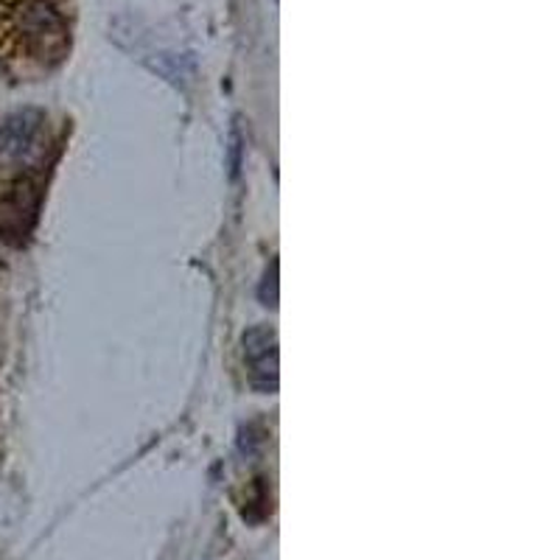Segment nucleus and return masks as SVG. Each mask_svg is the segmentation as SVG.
Listing matches in <instances>:
<instances>
[{
  "mask_svg": "<svg viewBox=\"0 0 560 560\" xmlns=\"http://www.w3.org/2000/svg\"><path fill=\"white\" fill-rule=\"evenodd\" d=\"M244 358L255 390H278V337L272 328H249L244 333Z\"/></svg>",
  "mask_w": 560,
  "mask_h": 560,
  "instance_id": "nucleus-2",
  "label": "nucleus"
},
{
  "mask_svg": "<svg viewBox=\"0 0 560 560\" xmlns=\"http://www.w3.org/2000/svg\"><path fill=\"white\" fill-rule=\"evenodd\" d=\"M39 112L26 110V112H17L7 121V124L0 126V160L3 163H14L20 157L26 155L32 149L34 137H37L39 130Z\"/></svg>",
  "mask_w": 560,
  "mask_h": 560,
  "instance_id": "nucleus-3",
  "label": "nucleus"
},
{
  "mask_svg": "<svg viewBox=\"0 0 560 560\" xmlns=\"http://www.w3.org/2000/svg\"><path fill=\"white\" fill-rule=\"evenodd\" d=\"M261 300L264 306H278V264L272 261V267L267 269L264 275V283H261Z\"/></svg>",
  "mask_w": 560,
  "mask_h": 560,
  "instance_id": "nucleus-4",
  "label": "nucleus"
},
{
  "mask_svg": "<svg viewBox=\"0 0 560 560\" xmlns=\"http://www.w3.org/2000/svg\"><path fill=\"white\" fill-rule=\"evenodd\" d=\"M39 194L32 183H20L0 196V239L9 244L26 242L32 233L34 219H37Z\"/></svg>",
  "mask_w": 560,
  "mask_h": 560,
  "instance_id": "nucleus-1",
  "label": "nucleus"
}]
</instances>
